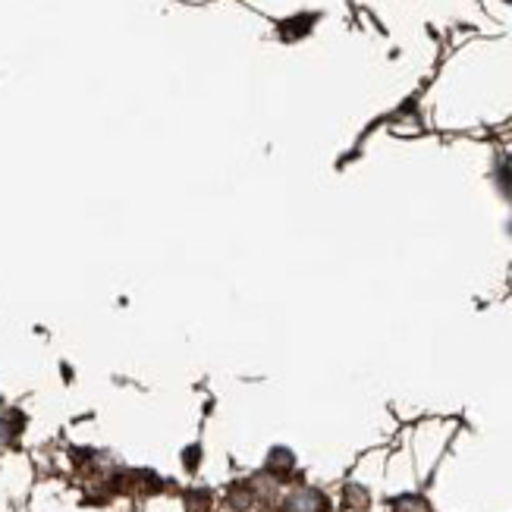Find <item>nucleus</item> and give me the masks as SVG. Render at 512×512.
Instances as JSON below:
<instances>
[{
  "label": "nucleus",
  "instance_id": "obj_1",
  "mask_svg": "<svg viewBox=\"0 0 512 512\" xmlns=\"http://www.w3.org/2000/svg\"><path fill=\"white\" fill-rule=\"evenodd\" d=\"M283 509L286 512H330V503L315 487H296V491L286 494Z\"/></svg>",
  "mask_w": 512,
  "mask_h": 512
},
{
  "label": "nucleus",
  "instance_id": "obj_4",
  "mask_svg": "<svg viewBox=\"0 0 512 512\" xmlns=\"http://www.w3.org/2000/svg\"><path fill=\"white\" fill-rule=\"evenodd\" d=\"M252 500H255V494H252L249 484H233L230 487V503H233V509H249Z\"/></svg>",
  "mask_w": 512,
  "mask_h": 512
},
{
  "label": "nucleus",
  "instance_id": "obj_2",
  "mask_svg": "<svg viewBox=\"0 0 512 512\" xmlns=\"http://www.w3.org/2000/svg\"><path fill=\"white\" fill-rule=\"evenodd\" d=\"M293 465H296V459H293V453H289V450H274L271 456H267V472L277 475V478L293 472Z\"/></svg>",
  "mask_w": 512,
  "mask_h": 512
},
{
  "label": "nucleus",
  "instance_id": "obj_5",
  "mask_svg": "<svg viewBox=\"0 0 512 512\" xmlns=\"http://www.w3.org/2000/svg\"><path fill=\"white\" fill-rule=\"evenodd\" d=\"M346 506H352V509H365V506H368V494L362 491V487L349 484V487H346Z\"/></svg>",
  "mask_w": 512,
  "mask_h": 512
},
{
  "label": "nucleus",
  "instance_id": "obj_3",
  "mask_svg": "<svg viewBox=\"0 0 512 512\" xmlns=\"http://www.w3.org/2000/svg\"><path fill=\"white\" fill-rule=\"evenodd\" d=\"M393 512H431L428 500L418 497V494H403L393 500Z\"/></svg>",
  "mask_w": 512,
  "mask_h": 512
},
{
  "label": "nucleus",
  "instance_id": "obj_6",
  "mask_svg": "<svg viewBox=\"0 0 512 512\" xmlns=\"http://www.w3.org/2000/svg\"><path fill=\"white\" fill-rule=\"evenodd\" d=\"M208 503H211L208 491H195V494H189V512H205Z\"/></svg>",
  "mask_w": 512,
  "mask_h": 512
}]
</instances>
